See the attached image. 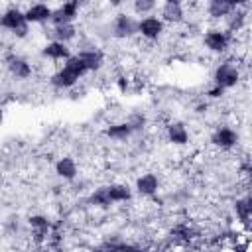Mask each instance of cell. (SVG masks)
I'll return each mask as SVG.
<instances>
[{
  "label": "cell",
  "instance_id": "1",
  "mask_svg": "<svg viewBox=\"0 0 252 252\" xmlns=\"http://www.w3.org/2000/svg\"><path fill=\"white\" fill-rule=\"evenodd\" d=\"M85 73H87V69H85L83 61H81L77 55H71V57L65 61V65H63L57 73L51 75V85H53L55 89H71V87H75V85L79 83V79H81Z\"/></svg>",
  "mask_w": 252,
  "mask_h": 252
},
{
  "label": "cell",
  "instance_id": "2",
  "mask_svg": "<svg viewBox=\"0 0 252 252\" xmlns=\"http://www.w3.org/2000/svg\"><path fill=\"white\" fill-rule=\"evenodd\" d=\"M238 79H240V71H238V67H236L234 63H230V61L220 63V65L217 67V71H215V87H219V89H222V91L234 87V85L238 83Z\"/></svg>",
  "mask_w": 252,
  "mask_h": 252
},
{
  "label": "cell",
  "instance_id": "3",
  "mask_svg": "<svg viewBox=\"0 0 252 252\" xmlns=\"http://www.w3.org/2000/svg\"><path fill=\"white\" fill-rule=\"evenodd\" d=\"M138 33V22L128 14H116L112 20V35L118 39H130Z\"/></svg>",
  "mask_w": 252,
  "mask_h": 252
},
{
  "label": "cell",
  "instance_id": "4",
  "mask_svg": "<svg viewBox=\"0 0 252 252\" xmlns=\"http://www.w3.org/2000/svg\"><path fill=\"white\" fill-rule=\"evenodd\" d=\"M24 26H28V22H26L24 10H20V8L12 6V8H8V10H4V12L0 14V28L8 30V32H12V33H16V32H18L20 28H24Z\"/></svg>",
  "mask_w": 252,
  "mask_h": 252
},
{
  "label": "cell",
  "instance_id": "5",
  "mask_svg": "<svg viewBox=\"0 0 252 252\" xmlns=\"http://www.w3.org/2000/svg\"><path fill=\"white\" fill-rule=\"evenodd\" d=\"M203 41H205V47H207L209 51H213V53H222V51L228 49L230 35H228V32H224V30H209V32L205 33Z\"/></svg>",
  "mask_w": 252,
  "mask_h": 252
},
{
  "label": "cell",
  "instance_id": "6",
  "mask_svg": "<svg viewBox=\"0 0 252 252\" xmlns=\"http://www.w3.org/2000/svg\"><path fill=\"white\" fill-rule=\"evenodd\" d=\"M138 33L150 41L158 39L163 33V22L158 16H146L138 22Z\"/></svg>",
  "mask_w": 252,
  "mask_h": 252
},
{
  "label": "cell",
  "instance_id": "7",
  "mask_svg": "<svg viewBox=\"0 0 252 252\" xmlns=\"http://www.w3.org/2000/svg\"><path fill=\"white\" fill-rule=\"evenodd\" d=\"M77 16H79V2H65L53 10L51 22L53 26H65V24H73Z\"/></svg>",
  "mask_w": 252,
  "mask_h": 252
},
{
  "label": "cell",
  "instance_id": "8",
  "mask_svg": "<svg viewBox=\"0 0 252 252\" xmlns=\"http://www.w3.org/2000/svg\"><path fill=\"white\" fill-rule=\"evenodd\" d=\"M6 67H8V73L18 79V81H26L32 77V65L30 61H26L24 57H18V55H8L6 57Z\"/></svg>",
  "mask_w": 252,
  "mask_h": 252
},
{
  "label": "cell",
  "instance_id": "9",
  "mask_svg": "<svg viewBox=\"0 0 252 252\" xmlns=\"http://www.w3.org/2000/svg\"><path fill=\"white\" fill-rule=\"evenodd\" d=\"M163 24H181L185 20V10H183V4L177 2V0H167L163 6H161V12L158 16Z\"/></svg>",
  "mask_w": 252,
  "mask_h": 252
},
{
  "label": "cell",
  "instance_id": "10",
  "mask_svg": "<svg viewBox=\"0 0 252 252\" xmlns=\"http://www.w3.org/2000/svg\"><path fill=\"white\" fill-rule=\"evenodd\" d=\"M75 55L83 61V65H85L87 73H89V71H98V69L102 67V63H104V55H102V51H100V49H96V47L81 49V51H79V53H75Z\"/></svg>",
  "mask_w": 252,
  "mask_h": 252
},
{
  "label": "cell",
  "instance_id": "11",
  "mask_svg": "<svg viewBox=\"0 0 252 252\" xmlns=\"http://www.w3.org/2000/svg\"><path fill=\"white\" fill-rule=\"evenodd\" d=\"M211 142H213L217 148H220V150H230V148L236 146L238 134H236L232 128H228V126H220V128H217L215 134L211 136Z\"/></svg>",
  "mask_w": 252,
  "mask_h": 252
},
{
  "label": "cell",
  "instance_id": "12",
  "mask_svg": "<svg viewBox=\"0 0 252 252\" xmlns=\"http://www.w3.org/2000/svg\"><path fill=\"white\" fill-rule=\"evenodd\" d=\"M51 14L53 8H49L47 4H32L24 10L26 22L28 24H43V22H51Z\"/></svg>",
  "mask_w": 252,
  "mask_h": 252
},
{
  "label": "cell",
  "instance_id": "13",
  "mask_svg": "<svg viewBox=\"0 0 252 252\" xmlns=\"http://www.w3.org/2000/svg\"><path fill=\"white\" fill-rule=\"evenodd\" d=\"M158 189H159V179L156 173H144L136 179V191L142 197H152L158 193Z\"/></svg>",
  "mask_w": 252,
  "mask_h": 252
},
{
  "label": "cell",
  "instance_id": "14",
  "mask_svg": "<svg viewBox=\"0 0 252 252\" xmlns=\"http://www.w3.org/2000/svg\"><path fill=\"white\" fill-rule=\"evenodd\" d=\"M41 55L51 59V61H67L71 57V49L69 45L65 43H59V41H49L43 49H41Z\"/></svg>",
  "mask_w": 252,
  "mask_h": 252
},
{
  "label": "cell",
  "instance_id": "15",
  "mask_svg": "<svg viewBox=\"0 0 252 252\" xmlns=\"http://www.w3.org/2000/svg\"><path fill=\"white\" fill-rule=\"evenodd\" d=\"M236 8V2H226V0H213L207 4V12L211 18L215 20H222V18H228Z\"/></svg>",
  "mask_w": 252,
  "mask_h": 252
},
{
  "label": "cell",
  "instance_id": "16",
  "mask_svg": "<svg viewBox=\"0 0 252 252\" xmlns=\"http://www.w3.org/2000/svg\"><path fill=\"white\" fill-rule=\"evenodd\" d=\"M55 173L61 177V179H67V181H71V179H75L77 177V173H79V167H77V161L73 159V158H61L57 163H55Z\"/></svg>",
  "mask_w": 252,
  "mask_h": 252
},
{
  "label": "cell",
  "instance_id": "17",
  "mask_svg": "<svg viewBox=\"0 0 252 252\" xmlns=\"http://www.w3.org/2000/svg\"><path fill=\"white\" fill-rule=\"evenodd\" d=\"M51 41H59V43H69L71 39L77 37V28L73 24H65V26H53L51 28Z\"/></svg>",
  "mask_w": 252,
  "mask_h": 252
},
{
  "label": "cell",
  "instance_id": "18",
  "mask_svg": "<svg viewBox=\"0 0 252 252\" xmlns=\"http://www.w3.org/2000/svg\"><path fill=\"white\" fill-rule=\"evenodd\" d=\"M167 138H169L171 144L183 146V144L189 142V132H187L185 124H181V122H171V124L167 126Z\"/></svg>",
  "mask_w": 252,
  "mask_h": 252
},
{
  "label": "cell",
  "instance_id": "19",
  "mask_svg": "<svg viewBox=\"0 0 252 252\" xmlns=\"http://www.w3.org/2000/svg\"><path fill=\"white\" fill-rule=\"evenodd\" d=\"M106 193H108L110 203H126V201L132 199V191H130V187L124 185V183L108 185V187H106Z\"/></svg>",
  "mask_w": 252,
  "mask_h": 252
},
{
  "label": "cell",
  "instance_id": "20",
  "mask_svg": "<svg viewBox=\"0 0 252 252\" xmlns=\"http://www.w3.org/2000/svg\"><path fill=\"white\" fill-rule=\"evenodd\" d=\"M134 130L128 126V122H122V124H112L110 128H106V136L114 138V140H126Z\"/></svg>",
  "mask_w": 252,
  "mask_h": 252
},
{
  "label": "cell",
  "instance_id": "21",
  "mask_svg": "<svg viewBox=\"0 0 252 252\" xmlns=\"http://www.w3.org/2000/svg\"><path fill=\"white\" fill-rule=\"evenodd\" d=\"M132 8H134V12L138 14V16H148L150 12H154L156 10V2H152V0H136L134 4H132Z\"/></svg>",
  "mask_w": 252,
  "mask_h": 252
},
{
  "label": "cell",
  "instance_id": "22",
  "mask_svg": "<svg viewBox=\"0 0 252 252\" xmlns=\"http://www.w3.org/2000/svg\"><path fill=\"white\" fill-rule=\"evenodd\" d=\"M236 215L244 224H248V219H250V199L248 197L236 201Z\"/></svg>",
  "mask_w": 252,
  "mask_h": 252
},
{
  "label": "cell",
  "instance_id": "23",
  "mask_svg": "<svg viewBox=\"0 0 252 252\" xmlns=\"http://www.w3.org/2000/svg\"><path fill=\"white\" fill-rule=\"evenodd\" d=\"M91 201L94 205H100V207H108L110 205V199H108V193H106V187H98L93 195H91Z\"/></svg>",
  "mask_w": 252,
  "mask_h": 252
},
{
  "label": "cell",
  "instance_id": "24",
  "mask_svg": "<svg viewBox=\"0 0 252 252\" xmlns=\"http://www.w3.org/2000/svg\"><path fill=\"white\" fill-rule=\"evenodd\" d=\"M30 226L33 230H49V220L41 215H33V217H30Z\"/></svg>",
  "mask_w": 252,
  "mask_h": 252
},
{
  "label": "cell",
  "instance_id": "25",
  "mask_svg": "<svg viewBox=\"0 0 252 252\" xmlns=\"http://www.w3.org/2000/svg\"><path fill=\"white\" fill-rule=\"evenodd\" d=\"M126 122H128V126H130L132 130H138V128H142V126H144L146 118H144L142 114H132V116H130Z\"/></svg>",
  "mask_w": 252,
  "mask_h": 252
},
{
  "label": "cell",
  "instance_id": "26",
  "mask_svg": "<svg viewBox=\"0 0 252 252\" xmlns=\"http://www.w3.org/2000/svg\"><path fill=\"white\" fill-rule=\"evenodd\" d=\"M222 93H224V91H222V89H219V87H215V89H213V91H209V96H220V94H222Z\"/></svg>",
  "mask_w": 252,
  "mask_h": 252
},
{
  "label": "cell",
  "instance_id": "27",
  "mask_svg": "<svg viewBox=\"0 0 252 252\" xmlns=\"http://www.w3.org/2000/svg\"><path fill=\"white\" fill-rule=\"evenodd\" d=\"M2 120H4V110L0 108V124H2Z\"/></svg>",
  "mask_w": 252,
  "mask_h": 252
},
{
  "label": "cell",
  "instance_id": "28",
  "mask_svg": "<svg viewBox=\"0 0 252 252\" xmlns=\"http://www.w3.org/2000/svg\"><path fill=\"white\" fill-rule=\"evenodd\" d=\"M57 252H65V250H57Z\"/></svg>",
  "mask_w": 252,
  "mask_h": 252
}]
</instances>
